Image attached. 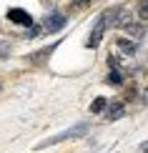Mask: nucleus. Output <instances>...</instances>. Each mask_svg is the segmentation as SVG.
Returning <instances> with one entry per match:
<instances>
[{
  "label": "nucleus",
  "mask_w": 148,
  "mask_h": 153,
  "mask_svg": "<svg viewBox=\"0 0 148 153\" xmlns=\"http://www.w3.org/2000/svg\"><path fill=\"white\" fill-rule=\"evenodd\" d=\"M86 8H91V0H73V3L68 5L70 13H78V10H86Z\"/></svg>",
  "instance_id": "6"
},
{
  "label": "nucleus",
  "mask_w": 148,
  "mask_h": 153,
  "mask_svg": "<svg viewBox=\"0 0 148 153\" xmlns=\"http://www.w3.org/2000/svg\"><path fill=\"white\" fill-rule=\"evenodd\" d=\"M65 23H68V18H63L60 13H50L45 18V23H43V30H45V33H58Z\"/></svg>",
  "instance_id": "3"
},
{
  "label": "nucleus",
  "mask_w": 148,
  "mask_h": 153,
  "mask_svg": "<svg viewBox=\"0 0 148 153\" xmlns=\"http://www.w3.org/2000/svg\"><path fill=\"white\" fill-rule=\"evenodd\" d=\"M108 83H111V85H120V83H123V75L118 71H111L108 73Z\"/></svg>",
  "instance_id": "9"
},
{
  "label": "nucleus",
  "mask_w": 148,
  "mask_h": 153,
  "mask_svg": "<svg viewBox=\"0 0 148 153\" xmlns=\"http://www.w3.org/2000/svg\"><path fill=\"white\" fill-rule=\"evenodd\" d=\"M8 20L15 23V25H25V28H30V25H33V15H30L28 10H23V8H10L8 10Z\"/></svg>",
  "instance_id": "2"
},
{
  "label": "nucleus",
  "mask_w": 148,
  "mask_h": 153,
  "mask_svg": "<svg viewBox=\"0 0 148 153\" xmlns=\"http://www.w3.org/2000/svg\"><path fill=\"white\" fill-rule=\"evenodd\" d=\"M141 151H143V153H148V141H146L143 146H141Z\"/></svg>",
  "instance_id": "12"
},
{
  "label": "nucleus",
  "mask_w": 148,
  "mask_h": 153,
  "mask_svg": "<svg viewBox=\"0 0 148 153\" xmlns=\"http://www.w3.org/2000/svg\"><path fill=\"white\" fill-rule=\"evenodd\" d=\"M123 113H126V105H123V103H111V105H106V118H108V120L123 118Z\"/></svg>",
  "instance_id": "4"
},
{
  "label": "nucleus",
  "mask_w": 148,
  "mask_h": 153,
  "mask_svg": "<svg viewBox=\"0 0 148 153\" xmlns=\"http://www.w3.org/2000/svg\"><path fill=\"white\" fill-rule=\"evenodd\" d=\"M88 131H91V126H88V123H78V126H73V128H68V131L58 133V136H53V138H45V141H40V143L35 146V148H38V151H43V148H48V146H55V143L70 141V138H80V136H86Z\"/></svg>",
  "instance_id": "1"
},
{
  "label": "nucleus",
  "mask_w": 148,
  "mask_h": 153,
  "mask_svg": "<svg viewBox=\"0 0 148 153\" xmlns=\"http://www.w3.org/2000/svg\"><path fill=\"white\" fill-rule=\"evenodd\" d=\"M123 28H126L131 35H136V38H141V35H143V25H131V23H126Z\"/></svg>",
  "instance_id": "8"
},
{
  "label": "nucleus",
  "mask_w": 148,
  "mask_h": 153,
  "mask_svg": "<svg viewBox=\"0 0 148 153\" xmlns=\"http://www.w3.org/2000/svg\"><path fill=\"white\" fill-rule=\"evenodd\" d=\"M138 18L141 20H148V0H143V3L138 5Z\"/></svg>",
  "instance_id": "10"
},
{
  "label": "nucleus",
  "mask_w": 148,
  "mask_h": 153,
  "mask_svg": "<svg viewBox=\"0 0 148 153\" xmlns=\"http://www.w3.org/2000/svg\"><path fill=\"white\" fill-rule=\"evenodd\" d=\"M106 105H108V100H106V98H95L93 103H91V113H100V111H106Z\"/></svg>",
  "instance_id": "7"
},
{
  "label": "nucleus",
  "mask_w": 148,
  "mask_h": 153,
  "mask_svg": "<svg viewBox=\"0 0 148 153\" xmlns=\"http://www.w3.org/2000/svg\"><path fill=\"white\" fill-rule=\"evenodd\" d=\"M143 95H146V100H148V88H146V93H143Z\"/></svg>",
  "instance_id": "13"
},
{
  "label": "nucleus",
  "mask_w": 148,
  "mask_h": 153,
  "mask_svg": "<svg viewBox=\"0 0 148 153\" xmlns=\"http://www.w3.org/2000/svg\"><path fill=\"white\" fill-rule=\"evenodd\" d=\"M118 45L123 48V50H128V53H131V50H136V45H133V43H128V40H118Z\"/></svg>",
  "instance_id": "11"
},
{
  "label": "nucleus",
  "mask_w": 148,
  "mask_h": 153,
  "mask_svg": "<svg viewBox=\"0 0 148 153\" xmlns=\"http://www.w3.org/2000/svg\"><path fill=\"white\" fill-rule=\"evenodd\" d=\"M55 45H58V43H53L50 48H43V50H38V53H33V55H30V63H40V60H45L48 55L55 50Z\"/></svg>",
  "instance_id": "5"
}]
</instances>
